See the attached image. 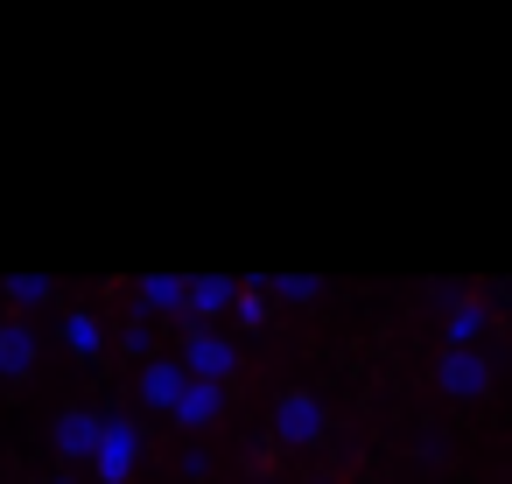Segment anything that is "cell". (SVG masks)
<instances>
[{"mask_svg": "<svg viewBox=\"0 0 512 484\" xmlns=\"http://www.w3.org/2000/svg\"><path fill=\"white\" fill-rule=\"evenodd\" d=\"M141 456H148V435H141V421H127V414H99L92 477H99V484H127V477L141 470Z\"/></svg>", "mask_w": 512, "mask_h": 484, "instance_id": "1", "label": "cell"}, {"mask_svg": "<svg viewBox=\"0 0 512 484\" xmlns=\"http://www.w3.org/2000/svg\"><path fill=\"white\" fill-rule=\"evenodd\" d=\"M176 365L190 372V379H204V386H232V372H239V344L225 337V330H183V344H176Z\"/></svg>", "mask_w": 512, "mask_h": 484, "instance_id": "2", "label": "cell"}, {"mask_svg": "<svg viewBox=\"0 0 512 484\" xmlns=\"http://www.w3.org/2000/svg\"><path fill=\"white\" fill-rule=\"evenodd\" d=\"M274 435H281L288 449H316V442L330 435V414H323V400H316L309 386L281 393V400H274Z\"/></svg>", "mask_w": 512, "mask_h": 484, "instance_id": "3", "label": "cell"}, {"mask_svg": "<svg viewBox=\"0 0 512 484\" xmlns=\"http://www.w3.org/2000/svg\"><path fill=\"white\" fill-rule=\"evenodd\" d=\"M232 295H239V281H232V274H190L183 323H197V330H218V316H232Z\"/></svg>", "mask_w": 512, "mask_h": 484, "instance_id": "4", "label": "cell"}, {"mask_svg": "<svg viewBox=\"0 0 512 484\" xmlns=\"http://www.w3.org/2000/svg\"><path fill=\"white\" fill-rule=\"evenodd\" d=\"M435 379H442L449 400H484L491 393V358L484 351H442V372Z\"/></svg>", "mask_w": 512, "mask_h": 484, "instance_id": "5", "label": "cell"}, {"mask_svg": "<svg viewBox=\"0 0 512 484\" xmlns=\"http://www.w3.org/2000/svg\"><path fill=\"white\" fill-rule=\"evenodd\" d=\"M183 295H190V274H141L134 281V316H176L183 323Z\"/></svg>", "mask_w": 512, "mask_h": 484, "instance_id": "6", "label": "cell"}, {"mask_svg": "<svg viewBox=\"0 0 512 484\" xmlns=\"http://www.w3.org/2000/svg\"><path fill=\"white\" fill-rule=\"evenodd\" d=\"M183 386H190V372L176 365V351H155V358L141 365V407H162V414H169V407L183 400Z\"/></svg>", "mask_w": 512, "mask_h": 484, "instance_id": "7", "label": "cell"}, {"mask_svg": "<svg viewBox=\"0 0 512 484\" xmlns=\"http://www.w3.org/2000/svg\"><path fill=\"white\" fill-rule=\"evenodd\" d=\"M50 442H57L64 463H92V449H99V414H92V407H64L57 428H50Z\"/></svg>", "mask_w": 512, "mask_h": 484, "instance_id": "8", "label": "cell"}, {"mask_svg": "<svg viewBox=\"0 0 512 484\" xmlns=\"http://www.w3.org/2000/svg\"><path fill=\"white\" fill-rule=\"evenodd\" d=\"M218 414H225V386H204V379H190V386H183V400L169 407V421H176V428H190V435H197V428H211Z\"/></svg>", "mask_w": 512, "mask_h": 484, "instance_id": "9", "label": "cell"}, {"mask_svg": "<svg viewBox=\"0 0 512 484\" xmlns=\"http://www.w3.org/2000/svg\"><path fill=\"white\" fill-rule=\"evenodd\" d=\"M36 351H43V344H36L29 323H15V316L0 323V379H29V372H36Z\"/></svg>", "mask_w": 512, "mask_h": 484, "instance_id": "10", "label": "cell"}, {"mask_svg": "<svg viewBox=\"0 0 512 484\" xmlns=\"http://www.w3.org/2000/svg\"><path fill=\"white\" fill-rule=\"evenodd\" d=\"M64 344H71V358H99L106 351V323L92 309H64Z\"/></svg>", "mask_w": 512, "mask_h": 484, "instance_id": "11", "label": "cell"}, {"mask_svg": "<svg viewBox=\"0 0 512 484\" xmlns=\"http://www.w3.org/2000/svg\"><path fill=\"white\" fill-rule=\"evenodd\" d=\"M477 337H484V302H449V351H477Z\"/></svg>", "mask_w": 512, "mask_h": 484, "instance_id": "12", "label": "cell"}, {"mask_svg": "<svg viewBox=\"0 0 512 484\" xmlns=\"http://www.w3.org/2000/svg\"><path fill=\"white\" fill-rule=\"evenodd\" d=\"M0 295H8L15 309H43V302L57 295V281H50V274H8V281H0Z\"/></svg>", "mask_w": 512, "mask_h": 484, "instance_id": "13", "label": "cell"}, {"mask_svg": "<svg viewBox=\"0 0 512 484\" xmlns=\"http://www.w3.org/2000/svg\"><path fill=\"white\" fill-rule=\"evenodd\" d=\"M267 295H281V302H316L323 295V281L316 274H274V281H260Z\"/></svg>", "mask_w": 512, "mask_h": 484, "instance_id": "14", "label": "cell"}, {"mask_svg": "<svg viewBox=\"0 0 512 484\" xmlns=\"http://www.w3.org/2000/svg\"><path fill=\"white\" fill-rule=\"evenodd\" d=\"M232 316H239V330H267V288H260V281L239 288V295H232Z\"/></svg>", "mask_w": 512, "mask_h": 484, "instance_id": "15", "label": "cell"}, {"mask_svg": "<svg viewBox=\"0 0 512 484\" xmlns=\"http://www.w3.org/2000/svg\"><path fill=\"white\" fill-rule=\"evenodd\" d=\"M120 351L148 365V358H155V323H148V316H127V323H120Z\"/></svg>", "mask_w": 512, "mask_h": 484, "instance_id": "16", "label": "cell"}, {"mask_svg": "<svg viewBox=\"0 0 512 484\" xmlns=\"http://www.w3.org/2000/svg\"><path fill=\"white\" fill-rule=\"evenodd\" d=\"M50 484H78V477H71V470H57V477H50Z\"/></svg>", "mask_w": 512, "mask_h": 484, "instance_id": "17", "label": "cell"}]
</instances>
